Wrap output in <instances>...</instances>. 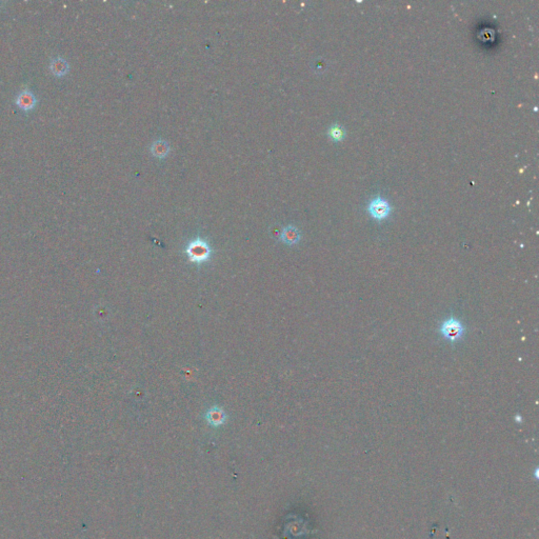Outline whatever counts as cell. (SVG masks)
I'll list each match as a JSON object with an SVG mask.
<instances>
[{"label":"cell","instance_id":"277c9868","mask_svg":"<svg viewBox=\"0 0 539 539\" xmlns=\"http://www.w3.org/2000/svg\"><path fill=\"white\" fill-rule=\"evenodd\" d=\"M205 420L212 426L224 425L228 420L226 411L219 405H213L205 413Z\"/></svg>","mask_w":539,"mask_h":539},{"label":"cell","instance_id":"ba28073f","mask_svg":"<svg viewBox=\"0 0 539 539\" xmlns=\"http://www.w3.org/2000/svg\"><path fill=\"white\" fill-rule=\"evenodd\" d=\"M152 152H153L154 155L157 156V157H163V156H166L168 154L169 147H168V145L166 144V142H155V144L153 145Z\"/></svg>","mask_w":539,"mask_h":539},{"label":"cell","instance_id":"7a4b0ae2","mask_svg":"<svg viewBox=\"0 0 539 539\" xmlns=\"http://www.w3.org/2000/svg\"><path fill=\"white\" fill-rule=\"evenodd\" d=\"M441 333L446 339L454 343L463 338L465 334V327L458 319L451 317L441 326Z\"/></svg>","mask_w":539,"mask_h":539},{"label":"cell","instance_id":"8992f818","mask_svg":"<svg viewBox=\"0 0 539 539\" xmlns=\"http://www.w3.org/2000/svg\"><path fill=\"white\" fill-rule=\"evenodd\" d=\"M17 104L24 110H30L35 105V97L29 92L20 93L17 97Z\"/></svg>","mask_w":539,"mask_h":539},{"label":"cell","instance_id":"52a82bcc","mask_svg":"<svg viewBox=\"0 0 539 539\" xmlns=\"http://www.w3.org/2000/svg\"><path fill=\"white\" fill-rule=\"evenodd\" d=\"M328 134H329V137L331 138V139H333L334 141H340V140H343V139L345 138V136H346L344 129H343L342 127L337 126V125L332 126L331 128H330V129H329V132H328Z\"/></svg>","mask_w":539,"mask_h":539},{"label":"cell","instance_id":"9c48e42d","mask_svg":"<svg viewBox=\"0 0 539 539\" xmlns=\"http://www.w3.org/2000/svg\"><path fill=\"white\" fill-rule=\"evenodd\" d=\"M52 71L56 75H62L68 70V65L62 59H55L51 64Z\"/></svg>","mask_w":539,"mask_h":539},{"label":"cell","instance_id":"5b68a950","mask_svg":"<svg viewBox=\"0 0 539 539\" xmlns=\"http://www.w3.org/2000/svg\"><path fill=\"white\" fill-rule=\"evenodd\" d=\"M300 237L301 235H300L299 230L294 226L284 227L280 234V240L283 244L288 246H295L298 244Z\"/></svg>","mask_w":539,"mask_h":539},{"label":"cell","instance_id":"3957f363","mask_svg":"<svg viewBox=\"0 0 539 539\" xmlns=\"http://www.w3.org/2000/svg\"><path fill=\"white\" fill-rule=\"evenodd\" d=\"M368 211L373 218L377 219V221H382V219L389 216L391 212V205L386 199H383L382 197L378 196L374 198L369 203Z\"/></svg>","mask_w":539,"mask_h":539},{"label":"cell","instance_id":"6da1fadb","mask_svg":"<svg viewBox=\"0 0 539 539\" xmlns=\"http://www.w3.org/2000/svg\"><path fill=\"white\" fill-rule=\"evenodd\" d=\"M185 254L189 260L195 265H202L211 259L213 251L206 241L201 238H196L185 247Z\"/></svg>","mask_w":539,"mask_h":539}]
</instances>
